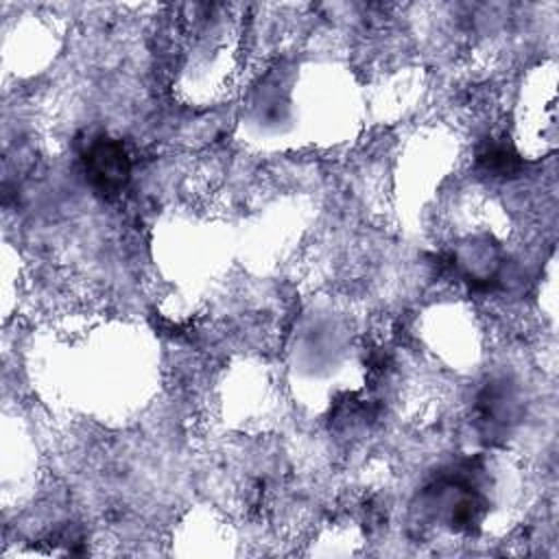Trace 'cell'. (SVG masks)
Segmentation results:
<instances>
[{
	"label": "cell",
	"instance_id": "1",
	"mask_svg": "<svg viewBox=\"0 0 559 559\" xmlns=\"http://www.w3.org/2000/svg\"><path fill=\"white\" fill-rule=\"evenodd\" d=\"M83 164L90 183L105 197L120 194L131 175V162L124 146L109 138H96L90 142L83 155Z\"/></svg>",
	"mask_w": 559,
	"mask_h": 559
}]
</instances>
